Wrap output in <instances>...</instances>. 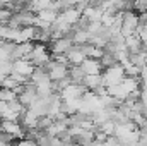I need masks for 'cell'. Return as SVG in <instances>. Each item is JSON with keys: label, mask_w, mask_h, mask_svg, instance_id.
I'll list each match as a JSON object with an SVG mask.
<instances>
[{"label": "cell", "mask_w": 147, "mask_h": 146, "mask_svg": "<svg viewBox=\"0 0 147 146\" xmlns=\"http://www.w3.org/2000/svg\"><path fill=\"white\" fill-rule=\"evenodd\" d=\"M36 16H38V19H41V21H45V23L51 24V23L57 19L58 12H57V10H53L51 7H48V9H41V10H38Z\"/></svg>", "instance_id": "cell-11"}, {"label": "cell", "mask_w": 147, "mask_h": 146, "mask_svg": "<svg viewBox=\"0 0 147 146\" xmlns=\"http://www.w3.org/2000/svg\"><path fill=\"white\" fill-rule=\"evenodd\" d=\"M72 45H74V41H72V38H70V35H63V36H60V38L51 40V41L48 43V50H50L51 55L65 53Z\"/></svg>", "instance_id": "cell-4"}, {"label": "cell", "mask_w": 147, "mask_h": 146, "mask_svg": "<svg viewBox=\"0 0 147 146\" xmlns=\"http://www.w3.org/2000/svg\"><path fill=\"white\" fill-rule=\"evenodd\" d=\"M82 84H84L87 89L94 91L96 88L105 86V83H103V74H101V72H99V74H86V76H84Z\"/></svg>", "instance_id": "cell-8"}, {"label": "cell", "mask_w": 147, "mask_h": 146, "mask_svg": "<svg viewBox=\"0 0 147 146\" xmlns=\"http://www.w3.org/2000/svg\"><path fill=\"white\" fill-rule=\"evenodd\" d=\"M103 83L105 86H110V84H116V83H121V79L125 77V69L120 62L113 64L110 67L103 69Z\"/></svg>", "instance_id": "cell-2"}, {"label": "cell", "mask_w": 147, "mask_h": 146, "mask_svg": "<svg viewBox=\"0 0 147 146\" xmlns=\"http://www.w3.org/2000/svg\"><path fill=\"white\" fill-rule=\"evenodd\" d=\"M17 98V93L14 89H9V88H0V100L3 102H12Z\"/></svg>", "instance_id": "cell-12"}, {"label": "cell", "mask_w": 147, "mask_h": 146, "mask_svg": "<svg viewBox=\"0 0 147 146\" xmlns=\"http://www.w3.org/2000/svg\"><path fill=\"white\" fill-rule=\"evenodd\" d=\"M65 55H67L69 65H79V64L86 59V53H84V50L80 48V45H72V46L65 52Z\"/></svg>", "instance_id": "cell-6"}, {"label": "cell", "mask_w": 147, "mask_h": 146, "mask_svg": "<svg viewBox=\"0 0 147 146\" xmlns=\"http://www.w3.org/2000/svg\"><path fill=\"white\" fill-rule=\"evenodd\" d=\"M79 65H80V69H82L86 74H99V72H103V67H101V64H99L98 59L86 57Z\"/></svg>", "instance_id": "cell-7"}, {"label": "cell", "mask_w": 147, "mask_h": 146, "mask_svg": "<svg viewBox=\"0 0 147 146\" xmlns=\"http://www.w3.org/2000/svg\"><path fill=\"white\" fill-rule=\"evenodd\" d=\"M82 16L87 17L89 21H101L103 17V9L101 7H94V5H87L82 10Z\"/></svg>", "instance_id": "cell-9"}, {"label": "cell", "mask_w": 147, "mask_h": 146, "mask_svg": "<svg viewBox=\"0 0 147 146\" xmlns=\"http://www.w3.org/2000/svg\"><path fill=\"white\" fill-rule=\"evenodd\" d=\"M51 59V53L48 50V45L46 43H41V41H34L33 43V50L29 53V60L33 62V65H45L48 60Z\"/></svg>", "instance_id": "cell-1"}, {"label": "cell", "mask_w": 147, "mask_h": 146, "mask_svg": "<svg viewBox=\"0 0 147 146\" xmlns=\"http://www.w3.org/2000/svg\"><path fill=\"white\" fill-rule=\"evenodd\" d=\"M84 76H86V72L80 69V65H69V77H70V83L82 84Z\"/></svg>", "instance_id": "cell-10"}, {"label": "cell", "mask_w": 147, "mask_h": 146, "mask_svg": "<svg viewBox=\"0 0 147 146\" xmlns=\"http://www.w3.org/2000/svg\"><path fill=\"white\" fill-rule=\"evenodd\" d=\"M0 131L10 134L12 138H17V139L24 138V134H26V129L22 127V124H19V120H5V119H0Z\"/></svg>", "instance_id": "cell-3"}, {"label": "cell", "mask_w": 147, "mask_h": 146, "mask_svg": "<svg viewBox=\"0 0 147 146\" xmlns=\"http://www.w3.org/2000/svg\"><path fill=\"white\" fill-rule=\"evenodd\" d=\"M74 5H79V3H89V0H72Z\"/></svg>", "instance_id": "cell-14"}, {"label": "cell", "mask_w": 147, "mask_h": 146, "mask_svg": "<svg viewBox=\"0 0 147 146\" xmlns=\"http://www.w3.org/2000/svg\"><path fill=\"white\" fill-rule=\"evenodd\" d=\"M7 108H9V103H7V102H3V100H0V115H2Z\"/></svg>", "instance_id": "cell-13"}, {"label": "cell", "mask_w": 147, "mask_h": 146, "mask_svg": "<svg viewBox=\"0 0 147 146\" xmlns=\"http://www.w3.org/2000/svg\"><path fill=\"white\" fill-rule=\"evenodd\" d=\"M87 91V88L84 84H75L69 83L65 88L60 89V98L62 100H69V98H82V95Z\"/></svg>", "instance_id": "cell-5"}]
</instances>
